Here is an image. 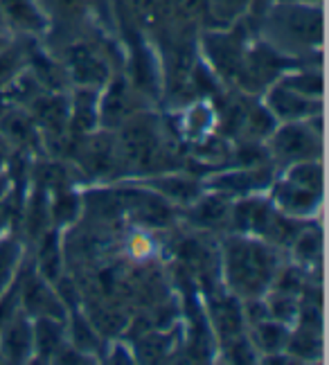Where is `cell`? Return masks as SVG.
<instances>
[{
	"instance_id": "obj_1",
	"label": "cell",
	"mask_w": 329,
	"mask_h": 365,
	"mask_svg": "<svg viewBox=\"0 0 329 365\" xmlns=\"http://www.w3.org/2000/svg\"><path fill=\"white\" fill-rule=\"evenodd\" d=\"M233 250V259H231V275L235 279L237 289L241 287L248 293H255L264 287V282L270 275V262L268 255L262 248L255 246H235Z\"/></svg>"
},
{
	"instance_id": "obj_2",
	"label": "cell",
	"mask_w": 329,
	"mask_h": 365,
	"mask_svg": "<svg viewBox=\"0 0 329 365\" xmlns=\"http://www.w3.org/2000/svg\"><path fill=\"white\" fill-rule=\"evenodd\" d=\"M275 147L282 153L284 158H303V156H311L313 149V135L309 131H305L303 126H289L284 129L278 140Z\"/></svg>"
},
{
	"instance_id": "obj_3",
	"label": "cell",
	"mask_w": 329,
	"mask_h": 365,
	"mask_svg": "<svg viewBox=\"0 0 329 365\" xmlns=\"http://www.w3.org/2000/svg\"><path fill=\"white\" fill-rule=\"evenodd\" d=\"M311 104L303 100V95L298 91L291 95L287 91H278L273 95V110H278L280 115L287 118H300V115H309L313 108H309Z\"/></svg>"
},
{
	"instance_id": "obj_4",
	"label": "cell",
	"mask_w": 329,
	"mask_h": 365,
	"mask_svg": "<svg viewBox=\"0 0 329 365\" xmlns=\"http://www.w3.org/2000/svg\"><path fill=\"white\" fill-rule=\"evenodd\" d=\"M3 5L7 7L9 16L19 23H25V25H34L39 23V16L32 7L30 0H3Z\"/></svg>"
}]
</instances>
